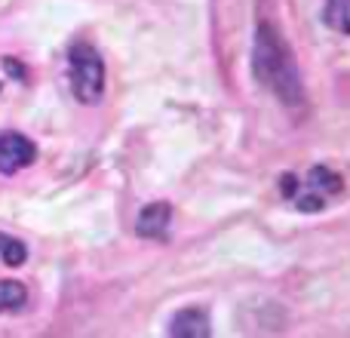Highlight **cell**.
<instances>
[{
	"instance_id": "obj_1",
	"label": "cell",
	"mask_w": 350,
	"mask_h": 338,
	"mask_svg": "<svg viewBox=\"0 0 350 338\" xmlns=\"http://www.w3.org/2000/svg\"><path fill=\"white\" fill-rule=\"evenodd\" d=\"M255 77L286 105H298L301 102V80H298L295 62H292L289 49L283 47V40L277 37V31L271 25H261L255 34Z\"/></svg>"
},
{
	"instance_id": "obj_2",
	"label": "cell",
	"mask_w": 350,
	"mask_h": 338,
	"mask_svg": "<svg viewBox=\"0 0 350 338\" xmlns=\"http://www.w3.org/2000/svg\"><path fill=\"white\" fill-rule=\"evenodd\" d=\"M341 191H345V179L329 166H310L304 175L286 172L280 179V194L292 200L298 212H308V216L326 209L335 197H341Z\"/></svg>"
},
{
	"instance_id": "obj_3",
	"label": "cell",
	"mask_w": 350,
	"mask_h": 338,
	"mask_svg": "<svg viewBox=\"0 0 350 338\" xmlns=\"http://www.w3.org/2000/svg\"><path fill=\"white\" fill-rule=\"evenodd\" d=\"M68 77L77 102L96 105L105 92V62L92 43H74L68 49Z\"/></svg>"
},
{
	"instance_id": "obj_4",
	"label": "cell",
	"mask_w": 350,
	"mask_h": 338,
	"mask_svg": "<svg viewBox=\"0 0 350 338\" xmlns=\"http://www.w3.org/2000/svg\"><path fill=\"white\" fill-rule=\"evenodd\" d=\"M37 157V148L22 133H0V172L12 175L18 169L31 166Z\"/></svg>"
},
{
	"instance_id": "obj_5",
	"label": "cell",
	"mask_w": 350,
	"mask_h": 338,
	"mask_svg": "<svg viewBox=\"0 0 350 338\" xmlns=\"http://www.w3.org/2000/svg\"><path fill=\"white\" fill-rule=\"evenodd\" d=\"M170 224H172V206L157 200V203H148L135 216V234L148 237V240H163L170 234Z\"/></svg>"
},
{
	"instance_id": "obj_6",
	"label": "cell",
	"mask_w": 350,
	"mask_h": 338,
	"mask_svg": "<svg viewBox=\"0 0 350 338\" xmlns=\"http://www.w3.org/2000/svg\"><path fill=\"white\" fill-rule=\"evenodd\" d=\"M212 333L209 326V317L197 308H187V311H178L175 320L170 323V335L175 338H206Z\"/></svg>"
},
{
	"instance_id": "obj_7",
	"label": "cell",
	"mask_w": 350,
	"mask_h": 338,
	"mask_svg": "<svg viewBox=\"0 0 350 338\" xmlns=\"http://www.w3.org/2000/svg\"><path fill=\"white\" fill-rule=\"evenodd\" d=\"M323 18L332 31L338 34H350V0H326L323 6Z\"/></svg>"
},
{
	"instance_id": "obj_8",
	"label": "cell",
	"mask_w": 350,
	"mask_h": 338,
	"mask_svg": "<svg viewBox=\"0 0 350 338\" xmlns=\"http://www.w3.org/2000/svg\"><path fill=\"white\" fill-rule=\"evenodd\" d=\"M28 302V289L16 280H0V314L3 311H18Z\"/></svg>"
},
{
	"instance_id": "obj_9",
	"label": "cell",
	"mask_w": 350,
	"mask_h": 338,
	"mask_svg": "<svg viewBox=\"0 0 350 338\" xmlns=\"http://www.w3.org/2000/svg\"><path fill=\"white\" fill-rule=\"evenodd\" d=\"M0 259H3V265L18 268V265H25V259H28V249H25V243L16 240V237L0 234Z\"/></svg>"
}]
</instances>
